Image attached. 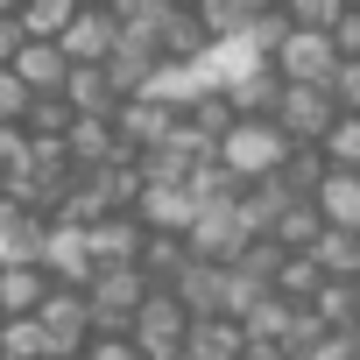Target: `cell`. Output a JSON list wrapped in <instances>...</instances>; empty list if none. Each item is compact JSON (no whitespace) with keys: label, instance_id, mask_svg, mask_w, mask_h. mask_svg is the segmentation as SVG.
I'll return each instance as SVG.
<instances>
[{"label":"cell","instance_id":"6","mask_svg":"<svg viewBox=\"0 0 360 360\" xmlns=\"http://www.w3.org/2000/svg\"><path fill=\"white\" fill-rule=\"evenodd\" d=\"M269 120H276L290 141H311V148H318V141H325V127L339 120V99H332L325 85H283V92H276V106H269Z\"/></svg>","mask_w":360,"mask_h":360},{"label":"cell","instance_id":"32","mask_svg":"<svg viewBox=\"0 0 360 360\" xmlns=\"http://www.w3.org/2000/svg\"><path fill=\"white\" fill-rule=\"evenodd\" d=\"M332 50H339V57H360V8H346V15L332 22Z\"/></svg>","mask_w":360,"mask_h":360},{"label":"cell","instance_id":"19","mask_svg":"<svg viewBox=\"0 0 360 360\" xmlns=\"http://www.w3.org/2000/svg\"><path fill=\"white\" fill-rule=\"evenodd\" d=\"M290 325H297V304L290 297H262L255 311H240V332H248V346H290Z\"/></svg>","mask_w":360,"mask_h":360},{"label":"cell","instance_id":"29","mask_svg":"<svg viewBox=\"0 0 360 360\" xmlns=\"http://www.w3.org/2000/svg\"><path fill=\"white\" fill-rule=\"evenodd\" d=\"M325 92L339 99V113H360V57H339L332 78H325Z\"/></svg>","mask_w":360,"mask_h":360},{"label":"cell","instance_id":"14","mask_svg":"<svg viewBox=\"0 0 360 360\" xmlns=\"http://www.w3.org/2000/svg\"><path fill=\"white\" fill-rule=\"evenodd\" d=\"M318 233H325L318 198H283V212L269 219V233H262V240H276L283 255H311V248H318Z\"/></svg>","mask_w":360,"mask_h":360},{"label":"cell","instance_id":"9","mask_svg":"<svg viewBox=\"0 0 360 360\" xmlns=\"http://www.w3.org/2000/svg\"><path fill=\"white\" fill-rule=\"evenodd\" d=\"M191 212H198L191 184H169V176H148L141 198H134V219L148 233H191Z\"/></svg>","mask_w":360,"mask_h":360},{"label":"cell","instance_id":"21","mask_svg":"<svg viewBox=\"0 0 360 360\" xmlns=\"http://www.w3.org/2000/svg\"><path fill=\"white\" fill-rule=\"evenodd\" d=\"M311 255H318V269H325V276H346V283H360V233H353V226H325Z\"/></svg>","mask_w":360,"mask_h":360},{"label":"cell","instance_id":"13","mask_svg":"<svg viewBox=\"0 0 360 360\" xmlns=\"http://www.w3.org/2000/svg\"><path fill=\"white\" fill-rule=\"evenodd\" d=\"M43 233H50V212L0 198V262H43Z\"/></svg>","mask_w":360,"mask_h":360},{"label":"cell","instance_id":"10","mask_svg":"<svg viewBox=\"0 0 360 360\" xmlns=\"http://www.w3.org/2000/svg\"><path fill=\"white\" fill-rule=\"evenodd\" d=\"M43 269L57 276V283H71V290H85L92 283V240H85V226L78 219H50V233H43Z\"/></svg>","mask_w":360,"mask_h":360},{"label":"cell","instance_id":"8","mask_svg":"<svg viewBox=\"0 0 360 360\" xmlns=\"http://www.w3.org/2000/svg\"><path fill=\"white\" fill-rule=\"evenodd\" d=\"M64 57L71 64H106L113 57V43H120V22H113V8L106 0H78V15L64 22Z\"/></svg>","mask_w":360,"mask_h":360},{"label":"cell","instance_id":"35","mask_svg":"<svg viewBox=\"0 0 360 360\" xmlns=\"http://www.w3.org/2000/svg\"><path fill=\"white\" fill-rule=\"evenodd\" d=\"M346 8H360V0H346Z\"/></svg>","mask_w":360,"mask_h":360},{"label":"cell","instance_id":"12","mask_svg":"<svg viewBox=\"0 0 360 360\" xmlns=\"http://www.w3.org/2000/svg\"><path fill=\"white\" fill-rule=\"evenodd\" d=\"M85 240H92V262H141L148 226H141L134 205H127V212H99V219H85Z\"/></svg>","mask_w":360,"mask_h":360},{"label":"cell","instance_id":"1","mask_svg":"<svg viewBox=\"0 0 360 360\" xmlns=\"http://www.w3.org/2000/svg\"><path fill=\"white\" fill-rule=\"evenodd\" d=\"M212 155H219V169L233 176V184H269V176L283 169V155H290V134L269 113H233L226 134L212 141Z\"/></svg>","mask_w":360,"mask_h":360},{"label":"cell","instance_id":"31","mask_svg":"<svg viewBox=\"0 0 360 360\" xmlns=\"http://www.w3.org/2000/svg\"><path fill=\"white\" fill-rule=\"evenodd\" d=\"M29 99H36V92L15 78V64H0V120H22V113H29Z\"/></svg>","mask_w":360,"mask_h":360},{"label":"cell","instance_id":"33","mask_svg":"<svg viewBox=\"0 0 360 360\" xmlns=\"http://www.w3.org/2000/svg\"><path fill=\"white\" fill-rule=\"evenodd\" d=\"M29 36H22V22L15 15H0V64H15V50H22Z\"/></svg>","mask_w":360,"mask_h":360},{"label":"cell","instance_id":"30","mask_svg":"<svg viewBox=\"0 0 360 360\" xmlns=\"http://www.w3.org/2000/svg\"><path fill=\"white\" fill-rule=\"evenodd\" d=\"M29 169V127L22 120H0V176Z\"/></svg>","mask_w":360,"mask_h":360},{"label":"cell","instance_id":"7","mask_svg":"<svg viewBox=\"0 0 360 360\" xmlns=\"http://www.w3.org/2000/svg\"><path fill=\"white\" fill-rule=\"evenodd\" d=\"M169 127H176V106L162 99V92H127L120 106H113V134H120V148H155V141H169Z\"/></svg>","mask_w":360,"mask_h":360},{"label":"cell","instance_id":"2","mask_svg":"<svg viewBox=\"0 0 360 360\" xmlns=\"http://www.w3.org/2000/svg\"><path fill=\"white\" fill-rule=\"evenodd\" d=\"M127 332H134L141 360H184V332H191V311H184V297H176L169 283H155V290L134 304Z\"/></svg>","mask_w":360,"mask_h":360},{"label":"cell","instance_id":"25","mask_svg":"<svg viewBox=\"0 0 360 360\" xmlns=\"http://www.w3.org/2000/svg\"><path fill=\"white\" fill-rule=\"evenodd\" d=\"M318 148H325V162H332V169H360V113H339V120L325 127V141H318Z\"/></svg>","mask_w":360,"mask_h":360},{"label":"cell","instance_id":"18","mask_svg":"<svg viewBox=\"0 0 360 360\" xmlns=\"http://www.w3.org/2000/svg\"><path fill=\"white\" fill-rule=\"evenodd\" d=\"M57 92L71 99V113H113V106H120V92H113L106 64H71V78H64Z\"/></svg>","mask_w":360,"mask_h":360},{"label":"cell","instance_id":"28","mask_svg":"<svg viewBox=\"0 0 360 360\" xmlns=\"http://www.w3.org/2000/svg\"><path fill=\"white\" fill-rule=\"evenodd\" d=\"M276 15L297 22V29H325L332 36V22L346 15V0H276Z\"/></svg>","mask_w":360,"mask_h":360},{"label":"cell","instance_id":"15","mask_svg":"<svg viewBox=\"0 0 360 360\" xmlns=\"http://www.w3.org/2000/svg\"><path fill=\"white\" fill-rule=\"evenodd\" d=\"M57 290V276L43 262H0V318H22Z\"/></svg>","mask_w":360,"mask_h":360},{"label":"cell","instance_id":"3","mask_svg":"<svg viewBox=\"0 0 360 360\" xmlns=\"http://www.w3.org/2000/svg\"><path fill=\"white\" fill-rule=\"evenodd\" d=\"M332 64H339V50H332L325 29H297V22H283V29L269 36V71H276L283 85H325Z\"/></svg>","mask_w":360,"mask_h":360},{"label":"cell","instance_id":"23","mask_svg":"<svg viewBox=\"0 0 360 360\" xmlns=\"http://www.w3.org/2000/svg\"><path fill=\"white\" fill-rule=\"evenodd\" d=\"M0 353H8V360H50L43 318H36V311H22V318H0Z\"/></svg>","mask_w":360,"mask_h":360},{"label":"cell","instance_id":"27","mask_svg":"<svg viewBox=\"0 0 360 360\" xmlns=\"http://www.w3.org/2000/svg\"><path fill=\"white\" fill-rule=\"evenodd\" d=\"M22 127H29V134H64V127H71V99H64V92H36L29 113H22Z\"/></svg>","mask_w":360,"mask_h":360},{"label":"cell","instance_id":"20","mask_svg":"<svg viewBox=\"0 0 360 360\" xmlns=\"http://www.w3.org/2000/svg\"><path fill=\"white\" fill-rule=\"evenodd\" d=\"M311 311H318V325H325V332H360V283L325 276V290L311 297Z\"/></svg>","mask_w":360,"mask_h":360},{"label":"cell","instance_id":"11","mask_svg":"<svg viewBox=\"0 0 360 360\" xmlns=\"http://www.w3.org/2000/svg\"><path fill=\"white\" fill-rule=\"evenodd\" d=\"M248 353V332L233 311H191V332H184V360H240Z\"/></svg>","mask_w":360,"mask_h":360},{"label":"cell","instance_id":"24","mask_svg":"<svg viewBox=\"0 0 360 360\" xmlns=\"http://www.w3.org/2000/svg\"><path fill=\"white\" fill-rule=\"evenodd\" d=\"M78 15V0H22V8H15V22H22V36H64V22Z\"/></svg>","mask_w":360,"mask_h":360},{"label":"cell","instance_id":"26","mask_svg":"<svg viewBox=\"0 0 360 360\" xmlns=\"http://www.w3.org/2000/svg\"><path fill=\"white\" fill-rule=\"evenodd\" d=\"M78 360H141V346H134L127 325H92V339L78 346Z\"/></svg>","mask_w":360,"mask_h":360},{"label":"cell","instance_id":"5","mask_svg":"<svg viewBox=\"0 0 360 360\" xmlns=\"http://www.w3.org/2000/svg\"><path fill=\"white\" fill-rule=\"evenodd\" d=\"M36 318H43V339H50V360H78V346L92 339V304H85V290H71V283H57L43 304H36Z\"/></svg>","mask_w":360,"mask_h":360},{"label":"cell","instance_id":"16","mask_svg":"<svg viewBox=\"0 0 360 360\" xmlns=\"http://www.w3.org/2000/svg\"><path fill=\"white\" fill-rule=\"evenodd\" d=\"M15 78H22L29 92H57V85L71 78V57H64V43H50V36H29V43L15 50Z\"/></svg>","mask_w":360,"mask_h":360},{"label":"cell","instance_id":"17","mask_svg":"<svg viewBox=\"0 0 360 360\" xmlns=\"http://www.w3.org/2000/svg\"><path fill=\"white\" fill-rule=\"evenodd\" d=\"M311 198H318L325 226H353L360 233V169H325V184Z\"/></svg>","mask_w":360,"mask_h":360},{"label":"cell","instance_id":"4","mask_svg":"<svg viewBox=\"0 0 360 360\" xmlns=\"http://www.w3.org/2000/svg\"><path fill=\"white\" fill-rule=\"evenodd\" d=\"M155 290V276L141 269V262H99L92 269V283H85V304H92V318L99 325H127L134 318V304Z\"/></svg>","mask_w":360,"mask_h":360},{"label":"cell","instance_id":"22","mask_svg":"<svg viewBox=\"0 0 360 360\" xmlns=\"http://www.w3.org/2000/svg\"><path fill=\"white\" fill-rule=\"evenodd\" d=\"M325 290V269H318V255H283L276 262V297H290V304H311Z\"/></svg>","mask_w":360,"mask_h":360},{"label":"cell","instance_id":"34","mask_svg":"<svg viewBox=\"0 0 360 360\" xmlns=\"http://www.w3.org/2000/svg\"><path fill=\"white\" fill-rule=\"evenodd\" d=\"M240 360H290V353H276V346H248Z\"/></svg>","mask_w":360,"mask_h":360}]
</instances>
